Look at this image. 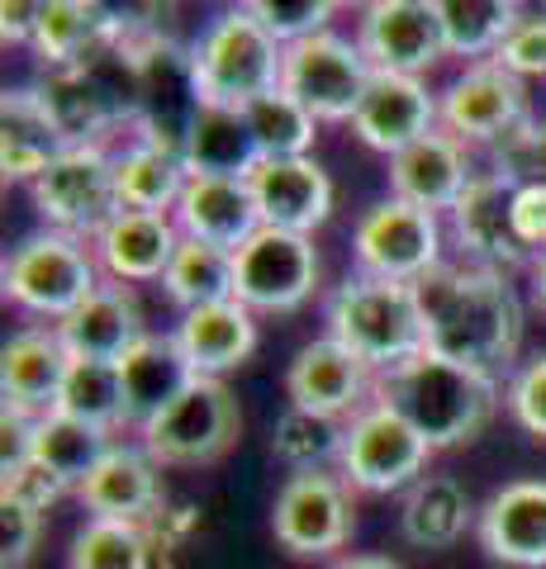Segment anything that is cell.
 <instances>
[{
  "instance_id": "1",
  "label": "cell",
  "mask_w": 546,
  "mask_h": 569,
  "mask_svg": "<svg viewBox=\"0 0 546 569\" xmlns=\"http://www.w3.org/2000/svg\"><path fill=\"white\" fill-rule=\"evenodd\" d=\"M414 299L423 313V342L470 370H499L518 356L523 342V305L499 271L466 261H443L437 271L414 280Z\"/></svg>"
},
{
  "instance_id": "2",
  "label": "cell",
  "mask_w": 546,
  "mask_h": 569,
  "mask_svg": "<svg viewBox=\"0 0 546 569\" xmlns=\"http://www.w3.org/2000/svg\"><path fill=\"white\" fill-rule=\"evenodd\" d=\"M508 389L489 370L456 366L437 351H418L414 361L385 370L376 385V399L390 403L399 418H409L414 432L437 451H456L475 441L499 413V399Z\"/></svg>"
},
{
  "instance_id": "3",
  "label": "cell",
  "mask_w": 546,
  "mask_h": 569,
  "mask_svg": "<svg viewBox=\"0 0 546 569\" xmlns=\"http://www.w3.org/2000/svg\"><path fill=\"white\" fill-rule=\"evenodd\" d=\"M328 337L343 342L357 361H366L385 376L404 361H414L418 351H428L423 342V313L414 299V284L399 280H371V276H351L338 284L328 299Z\"/></svg>"
},
{
  "instance_id": "4",
  "label": "cell",
  "mask_w": 546,
  "mask_h": 569,
  "mask_svg": "<svg viewBox=\"0 0 546 569\" xmlns=\"http://www.w3.org/2000/svg\"><path fill=\"white\" fill-rule=\"evenodd\" d=\"M190 67H196V86L205 104L248 110L252 100L280 91L286 48L252 20L248 6H234L200 33V43L190 48Z\"/></svg>"
},
{
  "instance_id": "5",
  "label": "cell",
  "mask_w": 546,
  "mask_h": 569,
  "mask_svg": "<svg viewBox=\"0 0 546 569\" xmlns=\"http://www.w3.org/2000/svg\"><path fill=\"white\" fill-rule=\"evenodd\" d=\"M0 280H6V299H10V305H20L33 318H48V323L58 328L67 313H72L77 305H86V299L100 290L105 271H100L91 242L43 228V233L24 238L6 257V271H0Z\"/></svg>"
},
{
  "instance_id": "6",
  "label": "cell",
  "mask_w": 546,
  "mask_h": 569,
  "mask_svg": "<svg viewBox=\"0 0 546 569\" xmlns=\"http://www.w3.org/2000/svg\"><path fill=\"white\" fill-rule=\"evenodd\" d=\"M238 432H242V408L234 399V389L224 380L200 376L181 399L162 408L138 432V447L162 470H200V466H215L219 456H228Z\"/></svg>"
},
{
  "instance_id": "7",
  "label": "cell",
  "mask_w": 546,
  "mask_h": 569,
  "mask_svg": "<svg viewBox=\"0 0 546 569\" xmlns=\"http://www.w3.org/2000/svg\"><path fill=\"white\" fill-rule=\"evenodd\" d=\"M357 489L338 470L286 475L271 503V537L295 560H328L347 550L357 531Z\"/></svg>"
},
{
  "instance_id": "8",
  "label": "cell",
  "mask_w": 546,
  "mask_h": 569,
  "mask_svg": "<svg viewBox=\"0 0 546 569\" xmlns=\"http://www.w3.org/2000/svg\"><path fill=\"white\" fill-rule=\"evenodd\" d=\"M324 261L305 233L257 228L234 252V299L252 313H295L319 290Z\"/></svg>"
},
{
  "instance_id": "9",
  "label": "cell",
  "mask_w": 546,
  "mask_h": 569,
  "mask_svg": "<svg viewBox=\"0 0 546 569\" xmlns=\"http://www.w3.org/2000/svg\"><path fill=\"white\" fill-rule=\"evenodd\" d=\"M433 447L423 441L409 418H399L390 403H371L366 413L347 422L338 475L357 493H409L428 475Z\"/></svg>"
},
{
  "instance_id": "10",
  "label": "cell",
  "mask_w": 546,
  "mask_h": 569,
  "mask_svg": "<svg viewBox=\"0 0 546 569\" xmlns=\"http://www.w3.org/2000/svg\"><path fill=\"white\" fill-rule=\"evenodd\" d=\"M29 200L52 233L96 242L100 228L119 213L115 152L110 148H67L58 162L29 186Z\"/></svg>"
},
{
  "instance_id": "11",
  "label": "cell",
  "mask_w": 546,
  "mask_h": 569,
  "mask_svg": "<svg viewBox=\"0 0 546 569\" xmlns=\"http://www.w3.org/2000/svg\"><path fill=\"white\" fill-rule=\"evenodd\" d=\"M371 77L376 71L366 62L361 43L328 29V33H314V39L286 48L280 91L295 96L319 123H351Z\"/></svg>"
},
{
  "instance_id": "12",
  "label": "cell",
  "mask_w": 546,
  "mask_h": 569,
  "mask_svg": "<svg viewBox=\"0 0 546 569\" xmlns=\"http://www.w3.org/2000/svg\"><path fill=\"white\" fill-rule=\"evenodd\" d=\"M351 257H357L361 276L414 284L443 266V223L428 209L380 200L351 228Z\"/></svg>"
},
{
  "instance_id": "13",
  "label": "cell",
  "mask_w": 546,
  "mask_h": 569,
  "mask_svg": "<svg viewBox=\"0 0 546 569\" xmlns=\"http://www.w3.org/2000/svg\"><path fill=\"white\" fill-rule=\"evenodd\" d=\"M376 385L380 376L366 361H357L343 342L319 337V342L299 347L295 361L286 370V399L299 413H319V418H338L351 422L357 413L376 403Z\"/></svg>"
},
{
  "instance_id": "14",
  "label": "cell",
  "mask_w": 546,
  "mask_h": 569,
  "mask_svg": "<svg viewBox=\"0 0 546 569\" xmlns=\"http://www.w3.org/2000/svg\"><path fill=\"white\" fill-rule=\"evenodd\" d=\"M357 43L371 71H390V77H423L447 58L437 0H371L361 10Z\"/></svg>"
},
{
  "instance_id": "15",
  "label": "cell",
  "mask_w": 546,
  "mask_h": 569,
  "mask_svg": "<svg viewBox=\"0 0 546 569\" xmlns=\"http://www.w3.org/2000/svg\"><path fill=\"white\" fill-rule=\"evenodd\" d=\"M443 133H451L466 148H495L504 133H514L527 119V91L514 71L499 62H475L456 77L443 96Z\"/></svg>"
},
{
  "instance_id": "16",
  "label": "cell",
  "mask_w": 546,
  "mask_h": 569,
  "mask_svg": "<svg viewBox=\"0 0 546 569\" xmlns=\"http://www.w3.org/2000/svg\"><path fill=\"white\" fill-rule=\"evenodd\" d=\"M451 219V242L461 247L466 266H485V271H514L527 266L533 252L518 242L514 228V181H504L499 171H475L470 190L456 200Z\"/></svg>"
},
{
  "instance_id": "17",
  "label": "cell",
  "mask_w": 546,
  "mask_h": 569,
  "mask_svg": "<svg viewBox=\"0 0 546 569\" xmlns=\"http://www.w3.org/2000/svg\"><path fill=\"white\" fill-rule=\"evenodd\" d=\"M351 129L366 148H376L385 157H399L404 148H414L428 133L443 129V104L423 86V77H390L376 71L366 96L351 114Z\"/></svg>"
},
{
  "instance_id": "18",
  "label": "cell",
  "mask_w": 546,
  "mask_h": 569,
  "mask_svg": "<svg viewBox=\"0 0 546 569\" xmlns=\"http://www.w3.org/2000/svg\"><path fill=\"white\" fill-rule=\"evenodd\" d=\"M67 370H72V356H67L58 328L14 332L0 351V413H20L29 422L58 413Z\"/></svg>"
},
{
  "instance_id": "19",
  "label": "cell",
  "mask_w": 546,
  "mask_h": 569,
  "mask_svg": "<svg viewBox=\"0 0 546 569\" xmlns=\"http://www.w3.org/2000/svg\"><path fill=\"white\" fill-rule=\"evenodd\" d=\"M81 508L91 512V518H105V522H143L152 527L162 518L167 508V485H162V466L129 441H115L110 456L96 466V475L86 479L77 489Z\"/></svg>"
},
{
  "instance_id": "20",
  "label": "cell",
  "mask_w": 546,
  "mask_h": 569,
  "mask_svg": "<svg viewBox=\"0 0 546 569\" xmlns=\"http://www.w3.org/2000/svg\"><path fill=\"white\" fill-rule=\"evenodd\" d=\"M475 537L495 565L546 569V479H514L489 493Z\"/></svg>"
},
{
  "instance_id": "21",
  "label": "cell",
  "mask_w": 546,
  "mask_h": 569,
  "mask_svg": "<svg viewBox=\"0 0 546 569\" xmlns=\"http://www.w3.org/2000/svg\"><path fill=\"white\" fill-rule=\"evenodd\" d=\"M248 186H252V200L261 213V228L314 238V228H324L332 219V176L314 162V157L257 162Z\"/></svg>"
},
{
  "instance_id": "22",
  "label": "cell",
  "mask_w": 546,
  "mask_h": 569,
  "mask_svg": "<svg viewBox=\"0 0 546 569\" xmlns=\"http://www.w3.org/2000/svg\"><path fill=\"white\" fill-rule=\"evenodd\" d=\"M470 181H475L470 148L443 129L390 157V200H404L428 213H451L456 200L470 190Z\"/></svg>"
},
{
  "instance_id": "23",
  "label": "cell",
  "mask_w": 546,
  "mask_h": 569,
  "mask_svg": "<svg viewBox=\"0 0 546 569\" xmlns=\"http://www.w3.org/2000/svg\"><path fill=\"white\" fill-rule=\"evenodd\" d=\"M96 261L105 280L119 284H152L167 276V266L181 247V228L171 213H138V209H119L110 223L96 233Z\"/></svg>"
},
{
  "instance_id": "24",
  "label": "cell",
  "mask_w": 546,
  "mask_h": 569,
  "mask_svg": "<svg viewBox=\"0 0 546 569\" xmlns=\"http://www.w3.org/2000/svg\"><path fill=\"white\" fill-rule=\"evenodd\" d=\"M58 337H62V347H67L72 361H110V366H119L125 361V351L148 337V328H143V313H138V299H133L129 284L105 280L86 305H77L72 313L62 318Z\"/></svg>"
},
{
  "instance_id": "25",
  "label": "cell",
  "mask_w": 546,
  "mask_h": 569,
  "mask_svg": "<svg viewBox=\"0 0 546 569\" xmlns=\"http://www.w3.org/2000/svg\"><path fill=\"white\" fill-rule=\"evenodd\" d=\"M171 219L181 228V238L224 247V252H238V247L261 228L252 186L228 181V176H190L181 200L171 209Z\"/></svg>"
},
{
  "instance_id": "26",
  "label": "cell",
  "mask_w": 546,
  "mask_h": 569,
  "mask_svg": "<svg viewBox=\"0 0 546 569\" xmlns=\"http://www.w3.org/2000/svg\"><path fill=\"white\" fill-rule=\"evenodd\" d=\"M67 148H72V142L52 123L39 86H14V91H6V100H0V176H6V181L33 186Z\"/></svg>"
},
{
  "instance_id": "27",
  "label": "cell",
  "mask_w": 546,
  "mask_h": 569,
  "mask_svg": "<svg viewBox=\"0 0 546 569\" xmlns=\"http://www.w3.org/2000/svg\"><path fill=\"white\" fill-rule=\"evenodd\" d=\"M171 337H176V347L186 351L196 376L224 380L228 370H238L257 351V318H252V309H242L238 299H224V305H205V309L181 313V323H176Z\"/></svg>"
},
{
  "instance_id": "28",
  "label": "cell",
  "mask_w": 546,
  "mask_h": 569,
  "mask_svg": "<svg viewBox=\"0 0 546 569\" xmlns=\"http://www.w3.org/2000/svg\"><path fill=\"white\" fill-rule=\"evenodd\" d=\"M119 29H125V14L105 10L96 0H43L29 48L39 52L43 71H62L96 58L105 43L119 39Z\"/></svg>"
},
{
  "instance_id": "29",
  "label": "cell",
  "mask_w": 546,
  "mask_h": 569,
  "mask_svg": "<svg viewBox=\"0 0 546 569\" xmlns=\"http://www.w3.org/2000/svg\"><path fill=\"white\" fill-rule=\"evenodd\" d=\"M119 376H125L133 437L143 432V427H148L157 413H162V408H171L190 385L200 380L196 370H190L186 351L176 347V337H171V332H167V337L148 332L138 347H129V351H125V361H119Z\"/></svg>"
},
{
  "instance_id": "30",
  "label": "cell",
  "mask_w": 546,
  "mask_h": 569,
  "mask_svg": "<svg viewBox=\"0 0 546 569\" xmlns=\"http://www.w3.org/2000/svg\"><path fill=\"white\" fill-rule=\"evenodd\" d=\"M39 96H43L52 123H58L72 148H110V138L125 133V119H119L110 96L100 91V81L86 67L43 71Z\"/></svg>"
},
{
  "instance_id": "31",
  "label": "cell",
  "mask_w": 546,
  "mask_h": 569,
  "mask_svg": "<svg viewBox=\"0 0 546 569\" xmlns=\"http://www.w3.org/2000/svg\"><path fill=\"white\" fill-rule=\"evenodd\" d=\"M475 522H480V508L451 475H423L399 508V537L414 550H451Z\"/></svg>"
},
{
  "instance_id": "32",
  "label": "cell",
  "mask_w": 546,
  "mask_h": 569,
  "mask_svg": "<svg viewBox=\"0 0 546 569\" xmlns=\"http://www.w3.org/2000/svg\"><path fill=\"white\" fill-rule=\"evenodd\" d=\"M190 181L186 157L152 138H133L115 152V190H119V209H138V213H171L181 190Z\"/></svg>"
},
{
  "instance_id": "33",
  "label": "cell",
  "mask_w": 546,
  "mask_h": 569,
  "mask_svg": "<svg viewBox=\"0 0 546 569\" xmlns=\"http://www.w3.org/2000/svg\"><path fill=\"white\" fill-rule=\"evenodd\" d=\"M181 157L190 176H228V181H248L261 162L242 110H219V104H205L196 114Z\"/></svg>"
},
{
  "instance_id": "34",
  "label": "cell",
  "mask_w": 546,
  "mask_h": 569,
  "mask_svg": "<svg viewBox=\"0 0 546 569\" xmlns=\"http://www.w3.org/2000/svg\"><path fill=\"white\" fill-rule=\"evenodd\" d=\"M167 546L143 522H105L86 518L67 546V569H162Z\"/></svg>"
},
{
  "instance_id": "35",
  "label": "cell",
  "mask_w": 546,
  "mask_h": 569,
  "mask_svg": "<svg viewBox=\"0 0 546 569\" xmlns=\"http://www.w3.org/2000/svg\"><path fill=\"white\" fill-rule=\"evenodd\" d=\"M110 447H115L110 432H100V427H86V422L67 418V413L39 418V422H33V437H29V456L39 460L43 470L58 475L72 493L96 475V466L110 456Z\"/></svg>"
},
{
  "instance_id": "36",
  "label": "cell",
  "mask_w": 546,
  "mask_h": 569,
  "mask_svg": "<svg viewBox=\"0 0 546 569\" xmlns=\"http://www.w3.org/2000/svg\"><path fill=\"white\" fill-rule=\"evenodd\" d=\"M523 14L527 10L514 6V0H437L447 58H470V67L495 62V52L518 29Z\"/></svg>"
},
{
  "instance_id": "37",
  "label": "cell",
  "mask_w": 546,
  "mask_h": 569,
  "mask_svg": "<svg viewBox=\"0 0 546 569\" xmlns=\"http://www.w3.org/2000/svg\"><path fill=\"white\" fill-rule=\"evenodd\" d=\"M58 413L77 418L86 427H100V432H133L129 422V395H125V376L110 361H72L58 399Z\"/></svg>"
},
{
  "instance_id": "38",
  "label": "cell",
  "mask_w": 546,
  "mask_h": 569,
  "mask_svg": "<svg viewBox=\"0 0 546 569\" xmlns=\"http://www.w3.org/2000/svg\"><path fill=\"white\" fill-rule=\"evenodd\" d=\"M162 290L181 313L205 309V305H224V299H234V252L181 238V247H176V257L162 276Z\"/></svg>"
},
{
  "instance_id": "39",
  "label": "cell",
  "mask_w": 546,
  "mask_h": 569,
  "mask_svg": "<svg viewBox=\"0 0 546 569\" xmlns=\"http://www.w3.org/2000/svg\"><path fill=\"white\" fill-rule=\"evenodd\" d=\"M248 133L257 142L261 162H290V157H314V138H319V119L286 91H271L252 100L248 110Z\"/></svg>"
},
{
  "instance_id": "40",
  "label": "cell",
  "mask_w": 546,
  "mask_h": 569,
  "mask_svg": "<svg viewBox=\"0 0 546 569\" xmlns=\"http://www.w3.org/2000/svg\"><path fill=\"white\" fill-rule=\"evenodd\" d=\"M343 441H347V422L319 418V413H299V408H286V413L276 418V432H271V456H276L290 475L332 470V466L343 460Z\"/></svg>"
},
{
  "instance_id": "41",
  "label": "cell",
  "mask_w": 546,
  "mask_h": 569,
  "mask_svg": "<svg viewBox=\"0 0 546 569\" xmlns=\"http://www.w3.org/2000/svg\"><path fill=\"white\" fill-rule=\"evenodd\" d=\"M248 14L280 48H295L314 33H328L338 6H328V0H248Z\"/></svg>"
},
{
  "instance_id": "42",
  "label": "cell",
  "mask_w": 546,
  "mask_h": 569,
  "mask_svg": "<svg viewBox=\"0 0 546 569\" xmlns=\"http://www.w3.org/2000/svg\"><path fill=\"white\" fill-rule=\"evenodd\" d=\"M489 171L514 186H546V119L527 114L514 133H504L489 148Z\"/></svg>"
},
{
  "instance_id": "43",
  "label": "cell",
  "mask_w": 546,
  "mask_h": 569,
  "mask_svg": "<svg viewBox=\"0 0 546 569\" xmlns=\"http://www.w3.org/2000/svg\"><path fill=\"white\" fill-rule=\"evenodd\" d=\"M67 493H72V489H67L52 470H43L33 456H24V460H14V466L0 470V498H14V503L43 512V518H48V508L62 503Z\"/></svg>"
},
{
  "instance_id": "44",
  "label": "cell",
  "mask_w": 546,
  "mask_h": 569,
  "mask_svg": "<svg viewBox=\"0 0 546 569\" xmlns=\"http://www.w3.org/2000/svg\"><path fill=\"white\" fill-rule=\"evenodd\" d=\"M508 413L523 432H533L537 441H546V351H537L514 380H508Z\"/></svg>"
},
{
  "instance_id": "45",
  "label": "cell",
  "mask_w": 546,
  "mask_h": 569,
  "mask_svg": "<svg viewBox=\"0 0 546 569\" xmlns=\"http://www.w3.org/2000/svg\"><path fill=\"white\" fill-rule=\"evenodd\" d=\"M39 541H43V512L14 503V498H0V569H29Z\"/></svg>"
},
{
  "instance_id": "46",
  "label": "cell",
  "mask_w": 546,
  "mask_h": 569,
  "mask_svg": "<svg viewBox=\"0 0 546 569\" xmlns=\"http://www.w3.org/2000/svg\"><path fill=\"white\" fill-rule=\"evenodd\" d=\"M495 62L504 71H514L518 81L546 77V14H523L518 29L508 33L504 48L495 52Z\"/></svg>"
},
{
  "instance_id": "47",
  "label": "cell",
  "mask_w": 546,
  "mask_h": 569,
  "mask_svg": "<svg viewBox=\"0 0 546 569\" xmlns=\"http://www.w3.org/2000/svg\"><path fill=\"white\" fill-rule=\"evenodd\" d=\"M514 228L537 261L546 252V186H514Z\"/></svg>"
},
{
  "instance_id": "48",
  "label": "cell",
  "mask_w": 546,
  "mask_h": 569,
  "mask_svg": "<svg viewBox=\"0 0 546 569\" xmlns=\"http://www.w3.org/2000/svg\"><path fill=\"white\" fill-rule=\"evenodd\" d=\"M33 24H39V6L33 0H6L0 6V39L6 43H33Z\"/></svg>"
},
{
  "instance_id": "49",
  "label": "cell",
  "mask_w": 546,
  "mask_h": 569,
  "mask_svg": "<svg viewBox=\"0 0 546 569\" xmlns=\"http://www.w3.org/2000/svg\"><path fill=\"white\" fill-rule=\"evenodd\" d=\"M332 569H404V565L390 560V556H343Z\"/></svg>"
},
{
  "instance_id": "50",
  "label": "cell",
  "mask_w": 546,
  "mask_h": 569,
  "mask_svg": "<svg viewBox=\"0 0 546 569\" xmlns=\"http://www.w3.org/2000/svg\"><path fill=\"white\" fill-rule=\"evenodd\" d=\"M533 299H537V305L546 309V252L533 261Z\"/></svg>"
}]
</instances>
